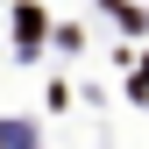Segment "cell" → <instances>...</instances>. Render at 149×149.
<instances>
[{"instance_id": "1", "label": "cell", "mask_w": 149, "mask_h": 149, "mask_svg": "<svg viewBox=\"0 0 149 149\" xmlns=\"http://www.w3.org/2000/svg\"><path fill=\"white\" fill-rule=\"evenodd\" d=\"M14 36H22V50L43 43V7H14Z\"/></svg>"}]
</instances>
